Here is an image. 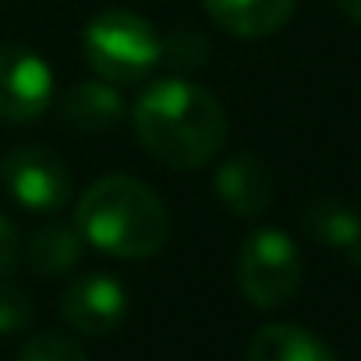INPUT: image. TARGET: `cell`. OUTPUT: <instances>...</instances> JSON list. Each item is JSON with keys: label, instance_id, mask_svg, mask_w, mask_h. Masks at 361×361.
<instances>
[{"label": "cell", "instance_id": "1", "mask_svg": "<svg viewBox=\"0 0 361 361\" xmlns=\"http://www.w3.org/2000/svg\"><path fill=\"white\" fill-rule=\"evenodd\" d=\"M131 124L142 149L173 170L213 163L227 142V114L220 99L188 78L149 82L131 106Z\"/></svg>", "mask_w": 361, "mask_h": 361}, {"label": "cell", "instance_id": "2", "mask_svg": "<svg viewBox=\"0 0 361 361\" xmlns=\"http://www.w3.org/2000/svg\"><path fill=\"white\" fill-rule=\"evenodd\" d=\"M75 227L85 245L117 259H149L170 238L159 195L135 177H103L82 195Z\"/></svg>", "mask_w": 361, "mask_h": 361}, {"label": "cell", "instance_id": "3", "mask_svg": "<svg viewBox=\"0 0 361 361\" xmlns=\"http://www.w3.org/2000/svg\"><path fill=\"white\" fill-rule=\"evenodd\" d=\"M82 50L96 78L110 85H138L163 61L159 32L131 11H103L82 32Z\"/></svg>", "mask_w": 361, "mask_h": 361}, {"label": "cell", "instance_id": "4", "mask_svg": "<svg viewBox=\"0 0 361 361\" xmlns=\"http://www.w3.org/2000/svg\"><path fill=\"white\" fill-rule=\"evenodd\" d=\"M301 255L298 245L283 231H255L238 255V283L241 294L255 308H280L301 290Z\"/></svg>", "mask_w": 361, "mask_h": 361}, {"label": "cell", "instance_id": "5", "mask_svg": "<svg viewBox=\"0 0 361 361\" xmlns=\"http://www.w3.org/2000/svg\"><path fill=\"white\" fill-rule=\"evenodd\" d=\"M54 103V71L50 64L18 43L0 47V117L11 124L39 121Z\"/></svg>", "mask_w": 361, "mask_h": 361}, {"label": "cell", "instance_id": "6", "mask_svg": "<svg viewBox=\"0 0 361 361\" xmlns=\"http://www.w3.org/2000/svg\"><path fill=\"white\" fill-rule=\"evenodd\" d=\"M4 185L11 199L32 213H54L71 199V173L64 159L50 149L25 145L8 152L4 159Z\"/></svg>", "mask_w": 361, "mask_h": 361}, {"label": "cell", "instance_id": "7", "mask_svg": "<svg viewBox=\"0 0 361 361\" xmlns=\"http://www.w3.org/2000/svg\"><path fill=\"white\" fill-rule=\"evenodd\" d=\"M61 315L68 319L71 329H78L85 336H106V333H114L124 322V315H128V294H124V287L114 276L89 273V276L75 280L64 290Z\"/></svg>", "mask_w": 361, "mask_h": 361}, {"label": "cell", "instance_id": "8", "mask_svg": "<svg viewBox=\"0 0 361 361\" xmlns=\"http://www.w3.org/2000/svg\"><path fill=\"white\" fill-rule=\"evenodd\" d=\"M213 188L220 195V202L234 213V216H262L269 206H273V195H276V185H273V173L269 166L252 156V152H241V156H231L224 166H216V177H213Z\"/></svg>", "mask_w": 361, "mask_h": 361}, {"label": "cell", "instance_id": "9", "mask_svg": "<svg viewBox=\"0 0 361 361\" xmlns=\"http://www.w3.org/2000/svg\"><path fill=\"white\" fill-rule=\"evenodd\" d=\"M298 0H206V15L238 39H262L280 32Z\"/></svg>", "mask_w": 361, "mask_h": 361}, {"label": "cell", "instance_id": "10", "mask_svg": "<svg viewBox=\"0 0 361 361\" xmlns=\"http://www.w3.org/2000/svg\"><path fill=\"white\" fill-rule=\"evenodd\" d=\"M61 114H64V121L71 128L103 135V131H110L124 121V99L110 82L92 78V82H78V85H71L64 92Z\"/></svg>", "mask_w": 361, "mask_h": 361}, {"label": "cell", "instance_id": "11", "mask_svg": "<svg viewBox=\"0 0 361 361\" xmlns=\"http://www.w3.org/2000/svg\"><path fill=\"white\" fill-rule=\"evenodd\" d=\"M248 361H336V357L315 333L290 322H273L252 336Z\"/></svg>", "mask_w": 361, "mask_h": 361}, {"label": "cell", "instance_id": "12", "mask_svg": "<svg viewBox=\"0 0 361 361\" xmlns=\"http://www.w3.org/2000/svg\"><path fill=\"white\" fill-rule=\"evenodd\" d=\"M305 227L312 231L315 241L343 252L347 259L361 262V216L343 206V202H333V199H319L308 206L305 213Z\"/></svg>", "mask_w": 361, "mask_h": 361}, {"label": "cell", "instance_id": "13", "mask_svg": "<svg viewBox=\"0 0 361 361\" xmlns=\"http://www.w3.org/2000/svg\"><path fill=\"white\" fill-rule=\"evenodd\" d=\"M82 234L78 227H64V224H47L43 231L32 234L29 241V266L39 276H64L78 266L82 259Z\"/></svg>", "mask_w": 361, "mask_h": 361}, {"label": "cell", "instance_id": "14", "mask_svg": "<svg viewBox=\"0 0 361 361\" xmlns=\"http://www.w3.org/2000/svg\"><path fill=\"white\" fill-rule=\"evenodd\" d=\"M18 361H89V357H85V350H82L71 336H64V333H36V336L22 347Z\"/></svg>", "mask_w": 361, "mask_h": 361}, {"label": "cell", "instance_id": "15", "mask_svg": "<svg viewBox=\"0 0 361 361\" xmlns=\"http://www.w3.org/2000/svg\"><path fill=\"white\" fill-rule=\"evenodd\" d=\"M29 322H32V301H29V294L22 287L0 283V333H4V336L22 333Z\"/></svg>", "mask_w": 361, "mask_h": 361}, {"label": "cell", "instance_id": "16", "mask_svg": "<svg viewBox=\"0 0 361 361\" xmlns=\"http://www.w3.org/2000/svg\"><path fill=\"white\" fill-rule=\"evenodd\" d=\"M15 259H18V234H15L11 220L0 213V276L15 266Z\"/></svg>", "mask_w": 361, "mask_h": 361}, {"label": "cell", "instance_id": "17", "mask_svg": "<svg viewBox=\"0 0 361 361\" xmlns=\"http://www.w3.org/2000/svg\"><path fill=\"white\" fill-rule=\"evenodd\" d=\"M336 8H340L350 22H357V25H361V0H336Z\"/></svg>", "mask_w": 361, "mask_h": 361}]
</instances>
